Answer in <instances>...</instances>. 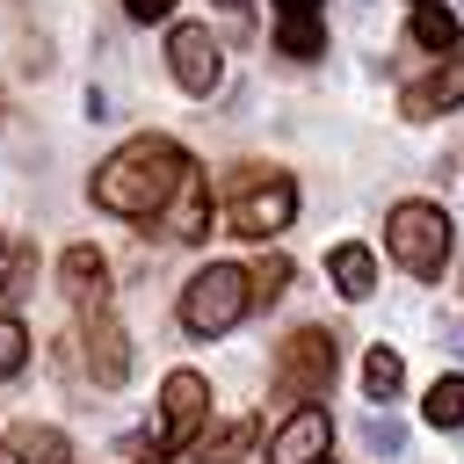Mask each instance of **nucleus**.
Instances as JSON below:
<instances>
[{
	"label": "nucleus",
	"instance_id": "obj_20",
	"mask_svg": "<svg viewBox=\"0 0 464 464\" xmlns=\"http://www.w3.org/2000/svg\"><path fill=\"white\" fill-rule=\"evenodd\" d=\"M290 290V254H261L254 261V304H276Z\"/></svg>",
	"mask_w": 464,
	"mask_h": 464
},
{
	"label": "nucleus",
	"instance_id": "obj_17",
	"mask_svg": "<svg viewBox=\"0 0 464 464\" xmlns=\"http://www.w3.org/2000/svg\"><path fill=\"white\" fill-rule=\"evenodd\" d=\"M276 51L283 58H319L326 51V22L319 14H283L276 22Z\"/></svg>",
	"mask_w": 464,
	"mask_h": 464
},
{
	"label": "nucleus",
	"instance_id": "obj_26",
	"mask_svg": "<svg viewBox=\"0 0 464 464\" xmlns=\"http://www.w3.org/2000/svg\"><path fill=\"white\" fill-rule=\"evenodd\" d=\"M7 261H14V246H7V232H0V268H7Z\"/></svg>",
	"mask_w": 464,
	"mask_h": 464
},
{
	"label": "nucleus",
	"instance_id": "obj_25",
	"mask_svg": "<svg viewBox=\"0 0 464 464\" xmlns=\"http://www.w3.org/2000/svg\"><path fill=\"white\" fill-rule=\"evenodd\" d=\"M283 14H319V0H276V22Z\"/></svg>",
	"mask_w": 464,
	"mask_h": 464
},
{
	"label": "nucleus",
	"instance_id": "obj_27",
	"mask_svg": "<svg viewBox=\"0 0 464 464\" xmlns=\"http://www.w3.org/2000/svg\"><path fill=\"white\" fill-rule=\"evenodd\" d=\"M218 7H232V14H239V7H246V0H218Z\"/></svg>",
	"mask_w": 464,
	"mask_h": 464
},
{
	"label": "nucleus",
	"instance_id": "obj_16",
	"mask_svg": "<svg viewBox=\"0 0 464 464\" xmlns=\"http://www.w3.org/2000/svg\"><path fill=\"white\" fill-rule=\"evenodd\" d=\"M420 420H428V428H464V370H450V377H435V384H428Z\"/></svg>",
	"mask_w": 464,
	"mask_h": 464
},
{
	"label": "nucleus",
	"instance_id": "obj_7",
	"mask_svg": "<svg viewBox=\"0 0 464 464\" xmlns=\"http://www.w3.org/2000/svg\"><path fill=\"white\" fill-rule=\"evenodd\" d=\"M167 65H174V80H181L188 94H210V87L225 80V51H218V36H210L203 22H174V29H167Z\"/></svg>",
	"mask_w": 464,
	"mask_h": 464
},
{
	"label": "nucleus",
	"instance_id": "obj_10",
	"mask_svg": "<svg viewBox=\"0 0 464 464\" xmlns=\"http://www.w3.org/2000/svg\"><path fill=\"white\" fill-rule=\"evenodd\" d=\"M457 102H464V51L442 58L428 80H413V87L399 94V116H442V109H457Z\"/></svg>",
	"mask_w": 464,
	"mask_h": 464
},
{
	"label": "nucleus",
	"instance_id": "obj_21",
	"mask_svg": "<svg viewBox=\"0 0 464 464\" xmlns=\"http://www.w3.org/2000/svg\"><path fill=\"white\" fill-rule=\"evenodd\" d=\"M22 362H29V334H22V319H14V312H0V384H7Z\"/></svg>",
	"mask_w": 464,
	"mask_h": 464
},
{
	"label": "nucleus",
	"instance_id": "obj_6",
	"mask_svg": "<svg viewBox=\"0 0 464 464\" xmlns=\"http://www.w3.org/2000/svg\"><path fill=\"white\" fill-rule=\"evenodd\" d=\"M203 413H210V377H203V370H167V384H160V420H152V457H145V464H167L174 450H188L196 428H203Z\"/></svg>",
	"mask_w": 464,
	"mask_h": 464
},
{
	"label": "nucleus",
	"instance_id": "obj_4",
	"mask_svg": "<svg viewBox=\"0 0 464 464\" xmlns=\"http://www.w3.org/2000/svg\"><path fill=\"white\" fill-rule=\"evenodd\" d=\"M334 362H341V341L326 326H297L276 348V399L283 406H319L326 384H334Z\"/></svg>",
	"mask_w": 464,
	"mask_h": 464
},
{
	"label": "nucleus",
	"instance_id": "obj_23",
	"mask_svg": "<svg viewBox=\"0 0 464 464\" xmlns=\"http://www.w3.org/2000/svg\"><path fill=\"white\" fill-rule=\"evenodd\" d=\"M29 290H36V254H22V246H14V261H7V297L22 304Z\"/></svg>",
	"mask_w": 464,
	"mask_h": 464
},
{
	"label": "nucleus",
	"instance_id": "obj_11",
	"mask_svg": "<svg viewBox=\"0 0 464 464\" xmlns=\"http://www.w3.org/2000/svg\"><path fill=\"white\" fill-rule=\"evenodd\" d=\"M160 218H167V239H203V232H210V174L196 167V174L174 188V203H167Z\"/></svg>",
	"mask_w": 464,
	"mask_h": 464
},
{
	"label": "nucleus",
	"instance_id": "obj_8",
	"mask_svg": "<svg viewBox=\"0 0 464 464\" xmlns=\"http://www.w3.org/2000/svg\"><path fill=\"white\" fill-rule=\"evenodd\" d=\"M334 442V420L326 406H290V420L268 435V464H319Z\"/></svg>",
	"mask_w": 464,
	"mask_h": 464
},
{
	"label": "nucleus",
	"instance_id": "obj_5",
	"mask_svg": "<svg viewBox=\"0 0 464 464\" xmlns=\"http://www.w3.org/2000/svg\"><path fill=\"white\" fill-rule=\"evenodd\" d=\"M297 218V188L290 174H268V167H239L232 174V232L239 239H268Z\"/></svg>",
	"mask_w": 464,
	"mask_h": 464
},
{
	"label": "nucleus",
	"instance_id": "obj_2",
	"mask_svg": "<svg viewBox=\"0 0 464 464\" xmlns=\"http://www.w3.org/2000/svg\"><path fill=\"white\" fill-rule=\"evenodd\" d=\"M246 312H254V268L210 261V268H196L188 290H181V326L203 334V341H210V334H232Z\"/></svg>",
	"mask_w": 464,
	"mask_h": 464
},
{
	"label": "nucleus",
	"instance_id": "obj_22",
	"mask_svg": "<svg viewBox=\"0 0 464 464\" xmlns=\"http://www.w3.org/2000/svg\"><path fill=\"white\" fill-rule=\"evenodd\" d=\"M362 442H370L377 457H399V450H406V428H399L392 413H370V420H362Z\"/></svg>",
	"mask_w": 464,
	"mask_h": 464
},
{
	"label": "nucleus",
	"instance_id": "obj_24",
	"mask_svg": "<svg viewBox=\"0 0 464 464\" xmlns=\"http://www.w3.org/2000/svg\"><path fill=\"white\" fill-rule=\"evenodd\" d=\"M123 14H130V22H167L174 0H123Z\"/></svg>",
	"mask_w": 464,
	"mask_h": 464
},
{
	"label": "nucleus",
	"instance_id": "obj_12",
	"mask_svg": "<svg viewBox=\"0 0 464 464\" xmlns=\"http://www.w3.org/2000/svg\"><path fill=\"white\" fill-rule=\"evenodd\" d=\"M58 283H65V297L102 304V297H109V261H102L94 246H65V254H58Z\"/></svg>",
	"mask_w": 464,
	"mask_h": 464
},
{
	"label": "nucleus",
	"instance_id": "obj_3",
	"mask_svg": "<svg viewBox=\"0 0 464 464\" xmlns=\"http://www.w3.org/2000/svg\"><path fill=\"white\" fill-rule=\"evenodd\" d=\"M384 246H392V261H399L406 276L435 283V276L450 268V218H442L435 203H392V210H384Z\"/></svg>",
	"mask_w": 464,
	"mask_h": 464
},
{
	"label": "nucleus",
	"instance_id": "obj_30",
	"mask_svg": "<svg viewBox=\"0 0 464 464\" xmlns=\"http://www.w3.org/2000/svg\"><path fill=\"white\" fill-rule=\"evenodd\" d=\"M0 464H7V457H0Z\"/></svg>",
	"mask_w": 464,
	"mask_h": 464
},
{
	"label": "nucleus",
	"instance_id": "obj_14",
	"mask_svg": "<svg viewBox=\"0 0 464 464\" xmlns=\"http://www.w3.org/2000/svg\"><path fill=\"white\" fill-rule=\"evenodd\" d=\"M254 435H261V420H225V428H203L196 435V464H232V457H246L254 450Z\"/></svg>",
	"mask_w": 464,
	"mask_h": 464
},
{
	"label": "nucleus",
	"instance_id": "obj_29",
	"mask_svg": "<svg viewBox=\"0 0 464 464\" xmlns=\"http://www.w3.org/2000/svg\"><path fill=\"white\" fill-rule=\"evenodd\" d=\"M413 7H435V0H413Z\"/></svg>",
	"mask_w": 464,
	"mask_h": 464
},
{
	"label": "nucleus",
	"instance_id": "obj_1",
	"mask_svg": "<svg viewBox=\"0 0 464 464\" xmlns=\"http://www.w3.org/2000/svg\"><path fill=\"white\" fill-rule=\"evenodd\" d=\"M188 174H196V160H188L174 138H130V145H116V152L94 167L87 196H94L102 210H116V218H160Z\"/></svg>",
	"mask_w": 464,
	"mask_h": 464
},
{
	"label": "nucleus",
	"instance_id": "obj_13",
	"mask_svg": "<svg viewBox=\"0 0 464 464\" xmlns=\"http://www.w3.org/2000/svg\"><path fill=\"white\" fill-rule=\"evenodd\" d=\"M326 276H334L341 297H370V290H377V254H370L362 239H348V246L326 254Z\"/></svg>",
	"mask_w": 464,
	"mask_h": 464
},
{
	"label": "nucleus",
	"instance_id": "obj_19",
	"mask_svg": "<svg viewBox=\"0 0 464 464\" xmlns=\"http://www.w3.org/2000/svg\"><path fill=\"white\" fill-rule=\"evenodd\" d=\"M413 44L420 51H457V14L450 7H413Z\"/></svg>",
	"mask_w": 464,
	"mask_h": 464
},
{
	"label": "nucleus",
	"instance_id": "obj_15",
	"mask_svg": "<svg viewBox=\"0 0 464 464\" xmlns=\"http://www.w3.org/2000/svg\"><path fill=\"white\" fill-rule=\"evenodd\" d=\"M7 450H14V464H72V442L58 428H44V420H22Z\"/></svg>",
	"mask_w": 464,
	"mask_h": 464
},
{
	"label": "nucleus",
	"instance_id": "obj_28",
	"mask_svg": "<svg viewBox=\"0 0 464 464\" xmlns=\"http://www.w3.org/2000/svg\"><path fill=\"white\" fill-rule=\"evenodd\" d=\"M0 123H7V94H0Z\"/></svg>",
	"mask_w": 464,
	"mask_h": 464
},
{
	"label": "nucleus",
	"instance_id": "obj_18",
	"mask_svg": "<svg viewBox=\"0 0 464 464\" xmlns=\"http://www.w3.org/2000/svg\"><path fill=\"white\" fill-rule=\"evenodd\" d=\"M399 384H406V362H399L392 348H370V362H362V392L384 406V399H399Z\"/></svg>",
	"mask_w": 464,
	"mask_h": 464
},
{
	"label": "nucleus",
	"instance_id": "obj_9",
	"mask_svg": "<svg viewBox=\"0 0 464 464\" xmlns=\"http://www.w3.org/2000/svg\"><path fill=\"white\" fill-rule=\"evenodd\" d=\"M80 341H87V370H94V384H109V392H116V384L130 377V334H123V326H116V319L94 304Z\"/></svg>",
	"mask_w": 464,
	"mask_h": 464
}]
</instances>
